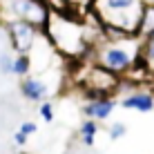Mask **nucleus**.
<instances>
[{
    "instance_id": "1",
    "label": "nucleus",
    "mask_w": 154,
    "mask_h": 154,
    "mask_svg": "<svg viewBox=\"0 0 154 154\" xmlns=\"http://www.w3.org/2000/svg\"><path fill=\"white\" fill-rule=\"evenodd\" d=\"M45 36L56 49L67 60H85L92 54V42L85 34V23L76 20L72 14L51 11L45 27Z\"/></svg>"
},
{
    "instance_id": "2",
    "label": "nucleus",
    "mask_w": 154,
    "mask_h": 154,
    "mask_svg": "<svg viewBox=\"0 0 154 154\" xmlns=\"http://www.w3.org/2000/svg\"><path fill=\"white\" fill-rule=\"evenodd\" d=\"M134 38V36H130ZM130 38L112 42V40H103L98 42L96 47L92 49V54L100 67L114 72L116 76H125L127 72H132L136 65H139V51H141V42H134Z\"/></svg>"
},
{
    "instance_id": "3",
    "label": "nucleus",
    "mask_w": 154,
    "mask_h": 154,
    "mask_svg": "<svg viewBox=\"0 0 154 154\" xmlns=\"http://www.w3.org/2000/svg\"><path fill=\"white\" fill-rule=\"evenodd\" d=\"M145 5L141 0H94L92 9L98 16L100 25H112L136 36L141 23V14Z\"/></svg>"
},
{
    "instance_id": "4",
    "label": "nucleus",
    "mask_w": 154,
    "mask_h": 154,
    "mask_svg": "<svg viewBox=\"0 0 154 154\" xmlns=\"http://www.w3.org/2000/svg\"><path fill=\"white\" fill-rule=\"evenodd\" d=\"M78 85L85 92V98H96V96H112L119 89L121 78L114 72L100 67L98 63H85L83 69L78 72Z\"/></svg>"
},
{
    "instance_id": "5",
    "label": "nucleus",
    "mask_w": 154,
    "mask_h": 154,
    "mask_svg": "<svg viewBox=\"0 0 154 154\" xmlns=\"http://www.w3.org/2000/svg\"><path fill=\"white\" fill-rule=\"evenodd\" d=\"M7 11L11 20H25L40 31H45L47 20L51 16V9L45 0H9Z\"/></svg>"
},
{
    "instance_id": "6",
    "label": "nucleus",
    "mask_w": 154,
    "mask_h": 154,
    "mask_svg": "<svg viewBox=\"0 0 154 154\" xmlns=\"http://www.w3.org/2000/svg\"><path fill=\"white\" fill-rule=\"evenodd\" d=\"M7 34H9V42H11L16 54H29L42 31L36 29L34 25L25 23V20H9Z\"/></svg>"
},
{
    "instance_id": "7",
    "label": "nucleus",
    "mask_w": 154,
    "mask_h": 154,
    "mask_svg": "<svg viewBox=\"0 0 154 154\" xmlns=\"http://www.w3.org/2000/svg\"><path fill=\"white\" fill-rule=\"evenodd\" d=\"M49 83L45 81V78L40 76H34V74H29V76L20 78V94H23L27 100H31V103H42V100H47V96H49Z\"/></svg>"
},
{
    "instance_id": "8",
    "label": "nucleus",
    "mask_w": 154,
    "mask_h": 154,
    "mask_svg": "<svg viewBox=\"0 0 154 154\" xmlns=\"http://www.w3.org/2000/svg\"><path fill=\"white\" fill-rule=\"evenodd\" d=\"M116 100L112 96H96V98H87L83 105V116L85 119H94V121H107L109 114L116 109Z\"/></svg>"
},
{
    "instance_id": "9",
    "label": "nucleus",
    "mask_w": 154,
    "mask_h": 154,
    "mask_svg": "<svg viewBox=\"0 0 154 154\" xmlns=\"http://www.w3.org/2000/svg\"><path fill=\"white\" fill-rule=\"evenodd\" d=\"M121 107L134 109V112H152L154 109V92L150 89H132L121 98Z\"/></svg>"
},
{
    "instance_id": "10",
    "label": "nucleus",
    "mask_w": 154,
    "mask_h": 154,
    "mask_svg": "<svg viewBox=\"0 0 154 154\" xmlns=\"http://www.w3.org/2000/svg\"><path fill=\"white\" fill-rule=\"evenodd\" d=\"M154 31V5H145L143 7V14H141V23H139V31H136V36L143 40L145 36H150Z\"/></svg>"
},
{
    "instance_id": "11",
    "label": "nucleus",
    "mask_w": 154,
    "mask_h": 154,
    "mask_svg": "<svg viewBox=\"0 0 154 154\" xmlns=\"http://www.w3.org/2000/svg\"><path fill=\"white\" fill-rule=\"evenodd\" d=\"M78 134H81V143L87 147L94 145V141H96V134H98V121L94 119H85L81 127H78Z\"/></svg>"
},
{
    "instance_id": "12",
    "label": "nucleus",
    "mask_w": 154,
    "mask_h": 154,
    "mask_svg": "<svg viewBox=\"0 0 154 154\" xmlns=\"http://www.w3.org/2000/svg\"><path fill=\"white\" fill-rule=\"evenodd\" d=\"M31 56L29 54H16L14 56V74L16 76H20V78H25V76H29L31 74Z\"/></svg>"
},
{
    "instance_id": "13",
    "label": "nucleus",
    "mask_w": 154,
    "mask_h": 154,
    "mask_svg": "<svg viewBox=\"0 0 154 154\" xmlns=\"http://www.w3.org/2000/svg\"><path fill=\"white\" fill-rule=\"evenodd\" d=\"M38 114H40V119L45 121V123H51V121H54V105H51L49 100H42L40 107H38Z\"/></svg>"
},
{
    "instance_id": "14",
    "label": "nucleus",
    "mask_w": 154,
    "mask_h": 154,
    "mask_svg": "<svg viewBox=\"0 0 154 154\" xmlns=\"http://www.w3.org/2000/svg\"><path fill=\"white\" fill-rule=\"evenodd\" d=\"M125 132H127L125 123H114V125H109L107 134H109V139H112V141H119V139H123V136H125Z\"/></svg>"
},
{
    "instance_id": "15",
    "label": "nucleus",
    "mask_w": 154,
    "mask_h": 154,
    "mask_svg": "<svg viewBox=\"0 0 154 154\" xmlns=\"http://www.w3.org/2000/svg\"><path fill=\"white\" fill-rule=\"evenodd\" d=\"M0 72L2 74H14V56L9 54H0Z\"/></svg>"
},
{
    "instance_id": "16",
    "label": "nucleus",
    "mask_w": 154,
    "mask_h": 154,
    "mask_svg": "<svg viewBox=\"0 0 154 154\" xmlns=\"http://www.w3.org/2000/svg\"><path fill=\"white\" fill-rule=\"evenodd\" d=\"M36 130H38V125H36L34 121H25V123L18 127V132H23V134H27V136H31Z\"/></svg>"
},
{
    "instance_id": "17",
    "label": "nucleus",
    "mask_w": 154,
    "mask_h": 154,
    "mask_svg": "<svg viewBox=\"0 0 154 154\" xmlns=\"http://www.w3.org/2000/svg\"><path fill=\"white\" fill-rule=\"evenodd\" d=\"M27 139H29V136L23 134V132H16V134H14V143H16L18 147H25V145H27Z\"/></svg>"
},
{
    "instance_id": "18",
    "label": "nucleus",
    "mask_w": 154,
    "mask_h": 154,
    "mask_svg": "<svg viewBox=\"0 0 154 154\" xmlns=\"http://www.w3.org/2000/svg\"><path fill=\"white\" fill-rule=\"evenodd\" d=\"M67 7H87V5H94V0H65Z\"/></svg>"
},
{
    "instance_id": "19",
    "label": "nucleus",
    "mask_w": 154,
    "mask_h": 154,
    "mask_svg": "<svg viewBox=\"0 0 154 154\" xmlns=\"http://www.w3.org/2000/svg\"><path fill=\"white\" fill-rule=\"evenodd\" d=\"M143 40H150V42H154V31H152L150 36H145V38H143Z\"/></svg>"
},
{
    "instance_id": "20",
    "label": "nucleus",
    "mask_w": 154,
    "mask_h": 154,
    "mask_svg": "<svg viewBox=\"0 0 154 154\" xmlns=\"http://www.w3.org/2000/svg\"><path fill=\"white\" fill-rule=\"evenodd\" d=\"M150 2H152V5H154V0H150Z\"/></svg>"
}]
</instances>
